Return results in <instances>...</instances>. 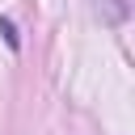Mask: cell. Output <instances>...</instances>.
Wrapping results in <instances>:
<instances>
[{
	"label": "cell",
	"instance_id": "obj_1",
	"mask_svg": "<svg viewBox=\"0 0 135 135\" xmlns=\"http://www.w3.org/2000/svg\"><path fill=\"white\" fill-rule=\"evenodd\" d=\"M0 34L8 38V46H17V34H13V25H8V21H0Z\"/></svg>",
	"mask_w": 135,
	"mask_h": 135
}]
</instances>
